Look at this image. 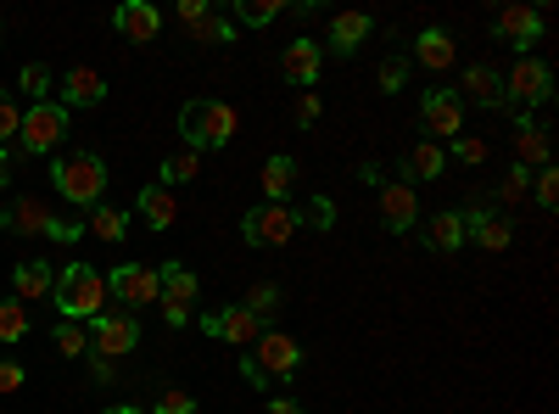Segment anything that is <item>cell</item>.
<instances>
[{
	"mask_svg": "<svg viewBox=\"0 0 559 414\" xmlns=\"http://www.w3.org/2000/svg\"><path fill=\"white\" fill-rule=\"evenodd\" d=\"M90 236H96V241H123V229H129V218L118 213V208H96V213H90Z\"/></svg>",
	"mask_w": 559,
	"mask_h": 414,
	"instance_id": "obj_31",
	"label": "cell"
},
{
	"mask_svg": "<svg viewBox=\"0 0 559 414\" xmlns=\"http://www.w3.org/2000/svg\"><path fill=\"white\" fill-rule=\"evenodd\" d=\"M453 157H459V163H487V157H492V146H487V141H476V134H459V141H453Z\"/></svg>",
	"mask_w": 559,
	"mask_h": 414,
	"instance_id": "obj_41",
	"label": "cell"
},
{
	"mask_svg": "<svg viewBox=\"0 0 559 414\" xmlns=\"http://www.w3.org/2000/svg\"><path fill=\"white\" fill-rule=\"evenodd\" d=\"M369 28H376V23H369L364 12H336V17H331V51H336V57H353L358 45L369 39Z\"/></svg>",
	"mask_w": 559,
	"mask_h": 414,
	"instance_id": "obj_23",
	"label": "cell"
},
{
	"mask_svg": "<svg viewBox=\"0 0 559 414\" xmlns=\"http://www.w3.org/2000/svg\"><path fill=\"white\" fill-rule=\"evenodd\" d=\"M28 336V308L12 297V303H0V342H23Z\"/></svg>",
	"mask_w": 559,
	"mask_h": 414,
	"instance_id": "obj_33",
	"label": "cell"
},
{
	"mask_svg": "<svg viewBox=\"0 0 559 414\" xmlns=\"http://www.w3.org/2000/svg\"><path fill=\"white\" fill-rule=\"evenodd\" d=\"M258 370H263V381H286V376H297L302 370V342L297 336H286V331H263L258 336Z\"/></svg>",
	"mask_w": 559,
	"mask_h": 414,
	"instance_id": "obj_10",
	"label": "cell"
},
{
	"mask_svg": "<svg viewBox=\"0 0 559 414\" xmlns=\"http://www.w3.org/2000/svg\"><path fill=\"white\" fill-rule=\"evenodd\" d=\"M526 191H532V168H521V163H515V168L503 174L498 197H503V202H526Z\"/></svg>",
	"mask_w": 559,
	"mask_h": 414,
	"instance_id": "obj_37",
	"label": "cell"
},
{
	"mask_svg": "<svg viewBox=\"0 0 559 414\" xmlns=\"http://www.w3.org/2000/svg\"><path fill=\"white\" fill-rule=\"evenodd\" d=\"M297 224H302L297 208L263 202V208H252V213L241 218V241H247V247H286V241L297 236Z\"/></svg>",
	"mask_w": 559,
	"mask_h": 414,
	"instance_id": "obj_5",
	"label": "cell"
},
{
	"mask_svg": "<svg viewBox=\"0 0 559 414\" xmlns=\"http://www.w3.org/2000/svg\"><path fill=\"white\" fill-rule=\"evenodd\" d=\"M241 376H247L252 387H269V381H263V370H258V364H252V358H241Z\"/></svg>",
	"mask_w": 559,
	"mask_h": 414,
	"instance_id": "obj_49",
	"label": "cell"
},
{
	"mask_svg": "<svg viewBox=\"0 0 559 414\" xmlns=\"http://www.w3.org/2000/svg\"><path fill=\"white\" fill-rule=\"evenodd\" d=\"M17 90H28V96H34V107H39L45 96H51V68H45V62H23V73H17Z\"/></svg>",
	"mask_w": 559,
	"mask_h": 414,
	"instance_id": "obj_35",
	"label": "cell"
},
{
	"mask_svg": "<svg viewBox=\"0 0 559 414\" xmlns=\"http://www.w3.org/2000/svg\"><path fill=\"white\" fill-rule=\"evenodd\" d=\"M414 62L431 68V73L453 68V34H448V28H426V34L414 39Z\"/></svg>",
	"mask_w": 559,
	"mask_h": 414,
	"instance_id": "obj_24",
	"label": "cell"
},
{
	"mask_svg": "<svg viewBox=\"0 0 559 414\" xmlns=\"http://www.w3.org/2000/svg\"><path fill=\"white\" fill-rule=\"evenodd\" d=\"M57 353H62V358L90 353V326H79V319H62V326H57Z\"/></svg>",
	"mask_w": 559,
	"mask_h": 414,
	"instance_id": "obj_32",
	"label": "cell"
},
{
	"mask_svg": "<svg viewBox=\"0 0 559 414\" xmlns=\"http://www.w3.org/2000/svg\"><path fill=\"white\" fill-rule=\"evenodd\" d=\"M532 197H537L543 208H554V202H559V174H554V163H543V168L532 174Z\"/></svg>",
	"mask_w": 559,
	"mask_h": 414,
	"instance_id": "obj_38",
	"label": "cell"
},
{
	"mask_svg": "<svg viewBox=\"0 0 559 414\" xmlns=\"http://www.w3.org/2000/svg\"><path fill=\"white\" fill-rule=\"evenodd\" d=\"M548 96H554V73H548V62H537V57H521L515 68L503 73V102H521V113L543 107Z\"/></svg>",
	"mask_w": 559,
	"mask_h": 414,
	"instance_id": "obj_7",
	"label": "cell"
},
{
	"mask_svg": "<svg viewBox=\"0 0 559 414\" xmlns=\"http://www.w3.org/2000/svg\"><path fill=\"white\" fill-rule=\"evenodd\" d=\"M419 123H426V134L437 141V134H459L464 123V107L453 90H426V102H419Z\"/></svg>",
	"mask_w": 559,
	"mask_h": 414,
	"instance_id": "obj_18",
	"label": "cell"
},
{
	"mask_svg": "<svg viewBox=\"0 0 559 414\" xmlns=\"http://www.w3.org/2000/svg\"><path fill=\"white\" fill-rule=\"evenodd\" d=\"M68 118H73V113H62L57 102H39V107H28V113H23V123H17V141H23V152H34V157H51V152H62V141H68Z\"/></svg>",
	"mask_w": 559,
	"mask_h": 414,
	"instance_id": "obj_4",
	"label": "cell"
},
{
	"mask_svg": "<svg viewBox=\"0 0 559 414\" xmlns=\"http://www.w3.org/2000/svg\"><path fill=\"white\" fill-rule=\"evenodd\" d=\"M51 179H57V197L73 202V208H102V191H107V163L96 152H62L51 163Z\"/></svg>",
	"mask_w": 559,
	"mask_h": 414,
	"instance_id": "obj_3",
	"label": "cell"
},
{
	"mask_svg": "<svg viewBox=\"0 0 559 414\" xmlns=\"http://www.w3.org/2000/svg\"><path fill=\"white\" fill-rule=\"evenodd\" d=\"M0 229H12V236H45V229H51V208L34 202V197H17L0 213Z\"/></svg>",
	"mask_w": 559,
	"mask_h": 414,
	"instance_id": "obj_19",
	"label": "cell"
},
{
	"mask_svg": "<svg viewBox=\"0 0 559 414\" xmlns=\"http://www.w3.org/2000/svg\"><path fill=\"white\" fill-rule=\"evenodd\" d=\"M548 152H554V146H548V129H543L532 113H521V118H515V157H521V168H543Z\"/></svg>",
	"mask_w": 559,
	"mask_h": 414,
	"instance_id": "obj_20",
	"label": "cell"
},
{
	"mask_svg": "<svg viewBox=\"0 0 559 414\" xmlns=\"http://www.w3.org/2000/svg\"><path fill=\"white\" fill-rule=\"evenodd\" d=\"M459 90H464V96H471L476 107H503V73H492L487 62H476V68H464Z\"/></svg>",
	"mask_w": 559,
	"mask_h": 414,
	"instance_id": "obj_22",
	"label": "cell"
},
{
	"mask_svg": "<svg viewBox=\"0 0 559 414\" xmlns=\"http://www.w3.org/2000/svg\"><path fill=\"white\" fill-rule=\"evenodd\" d=\"M292 186H297V163H292L286 152L269 157V163H263V197H269V202H286Z\"/></svg>",
	"mask_w": 559,
	"mask_h": 414,
	"instance_id": "obj_28",
	"label": "cell"
},
{
	"mask_svg": "<svg viewBox=\"0 0 559 414\" xmlns=\"http://www.w3.org/2000/svg\"><path fill=\"white\" fill-rule=\"evenodd\" d=\"M297 123H319V96H308V90H302V102H297Z\"/></svg>",
	"mask_w": 559,
	"mask_h": 414,
	"instance_id": "obj_46",
	"label": "cell"
},
{
	"mask_svg": "<svg viewBox=\"0 0 559 414\" xmlns=\"http://www.w3.org/2000/svg\"><path fill=\"white\" fill-rule=\"evenodd\" d=\"M403 168H408V186H414V179H442V168H448V152H442L437 141H419V146H408Z\"/></svg>",
	"mask_w": 559,
	"mask_h": 414,
	"instance_id": "obj_27",
	"label": "cell"
},
{
	"mask_svg": "<svg viewBox=\"0 0 559 414\" xmlns=\"http://www.w3.org/2000/svg\"><path fill=\"white\" fill-rule=\"evenodd\" d=\"M319 68H324V51H319L308 34H297L286 51H280V73H286V84H297V90H313Z\"/></svg>",
	"mask_w": 559,
	"mask_h": 414,
	"instance_id": "obj_15",
	"label": "cell"
},
{
	"mask_svg": "<svg viewBox=\"0 0 559 414\" xmlns=\"http://www.w3.org/2000/svg\"><path fill=\"white\" fill-rule=\"evenodd\" d=\"M7 186H12V152L0 146V191H7Z\"/></svg>",
	"mask_w": 559,
	"mask_h": 414,
	"instance_id": "obj_48",
	"label": "cell"
},
{
	"mask_svg": "<svg viewBox=\"0 0 559 414\" xmlns=\"http://www.w3.org/2000/svg\"><path fill=\"white\" fill-rule=\"evenodd\" d=\"M464 218V241H476V247H487V252H503L509 241H515V224L509 218H498L492 208H471V213H459Z\"/></svg>",
	"mask_w": 559,
	"mask_h": 414,
	"instance_id": "obj_12",
	"label": "cell"
},
{
	"mask_svg": "<svg viewBox=\"0 0 559 414\" xmlns=\"http://www.w3.org/2000/svg\"><path fill=\"white\" fill-rule=\"evenodd\" d=\"M376 79H381V90H403V79H408V62H403V57H386Z\"/></svg>",
	"mask_w": 559,
	"mask_h": 414,
	"instance_id": "obj_43",
	"label": "cell"
},
{
	"mask_svg": "<svg viewBox=\"0 0 559 414\" xmlns=\"http://www.w3.org/2000/svg\"><path fill=\"white\" fill-rule=\"evenodd\" d=\"M107 414H152V409H134V403H112Z\"/></svg>",
	"mask_w": 559,
	"mask_h": 414,
	"instance_id": "obj_51",
	"label": "cell"
},
{
	"mask_svg": "<svg viewBox=\"0 0 559 414\" xmlns=\"http://www.w3.org/2000/svg\"><path fill=\"white\" fill-rule=\"evenodd\" d=\"M419 236H426L431 252H459V247H464V218H459V213H437V218H426V229H419Z\"/></svg>",
	"mask_w": 559,
	"mask_h": 414,
	"instance_id": "obj_26",
	"label": "cell"
},
{
	"mask_svg": "<svg viewBox=\"0 0 559 414\" xmlns=\"http://www.w3.org/2000/svg\"><path fill=\"white\" fill-rule=\"evenodd\" d=\"M79 229L84 224L73 213H51V229H45V236H51V241H79Z\"/></svg>",
	"mask_w": 559,
	"mask_h": 414,
	"instance_id": "obj_42",
	"label": "cell"
},
{
	"mask_svg": "<svg viewBox=\"0 0 559 414\" xmlns=\"http://www.w3.org/2000/svg\"><path fill=\"white\" fill-rule=\"evenodd\" d=\"M17 123H23V107L12 102V90H0V146L17 134Z\"/></svg>",
	"mask_w": 559,
	"mask_h": 414,
	"instance_id": "obj_39",
	"label": "cell"
},
{
	"mask_svg": "<svg viewBox=\"0 0 559 414\" xmlns=\"http://www.w3.org/2000/svg\"><path fill=\"white\" fill-rule=\"evenodd\" d=\"M107 297H118V308L157 303V263H118L107 274Z\"/></svg>",
	"mask_w": 559,
	"mask_h": 414,
	"instance_id": "obj_9",
	"label": "cell"
},
{
	"mask_svg": "<svg viewBox=\"0 0 559 414\" xmlns=\"http://www.w3.org/2000/svg\"><path fill=\"white\" fill-rule=\"evenodd\" d=\"M134 208H140V218H146L152 229H168V224L179 218V202H174V191H168V186H146Z\"/></svg>",
	"mask_w": 559,
	"mask_h": 414,
	"instance_id": "obj_25",
	"label": "cell"
},
{
	"mask_svg": "<svg viewBox=\"0 0 559 414\" xmlns=\"http://www.w3.org/2000/svg\"><path fill=\"white\" fill-rule=\"evenodd\" d=\"M381 218H386L392 236H408V229H414V218H419V197H414L408 179H386V186H381Z\"/></svg>",
	"mask_w": 559,
	"mask_h": 414,
	"instance_id": "obj_17",
	"label": "cell"
},
{
	"mask_svg": "<svg viewBox=\"0 0 559 414\" xmlns=\"http://www.w3.org/2000/svg\"><path fill=\"white\" fill-rule=\"evenodd\" d=\"M197 274L185 263H157V303H163V319L168 326H191L197 314Z\"/></svg>",
	"mask_w": 559,
	"mask_h": 414,
	"instance_id": "obj_6",
	"label": "cell"
},
{
	"mask_svg": "<svg viewBox=\"0 0 559 414\" xmlns=\"http://www.w3.org/2000/svg\"><path fill=\"white\" fill-rule=\"evenodd\" d=\"M185 28H191V39H197V45H224L229 34H236V28H229L224 17H213V12H197V17H185Z\"/></svg>",
	"mask_w": 559,
	"mask_h": 414,
	"instance_id": "obj_30",
	"label": "cell"
},
{
	"mask_svg": "<svg viewBox=\"0 0 559 414\" xmlns=\"http://www.w3.org/2000/svg\"><path fill=\"white\" fill-rule=\"evenodd\" d=\"M269 414H302V403H292V398H274V403H269Z\"/></svg>",
	"mask_w": 559,
	"mask_h": 414,
	"instance_id": "obj_50",
	"label": "cell"
},
{
	"mask_svg": "<svg viewBox=\"0 0 559 414\" xmlns=\"http://www.w3.org/2000/svg\"><path fill=\"white\" fill-rule=\"evenodd\" d=\"M51 297H57V308H62L68 319H79V326H84V319L107 314V274H102L96 263H62Z\"/></svg>",
	"mask_w": 559,
	"mask_h": 414,
	"instance_id": "obj_1",
	"label": "cell"
},
{
	"mask_svg": "<svg viewBox=\"0 0 559 414\" xmlns=\"http://www.w3.org/2000/svg\"><path fill=\"white\" fill-rule=\"evenodd\" d=\"M12 286H17V303L28 308V303H39V297H51V286H57V269L51 263H17L12 269Z\"/></svg>",
	"mask_w": 559,
	"mask_h": 414,
	"instance_id": "obj_21",
	"label": "cell"
},
{
	"mask_svg": "<svg viewBox=\"0 0 559 414\" xmlns=\"http://www.w3.org/2000/svg\"><path fill=\"white\" fill-rule=\"evenodd\" d=\"M157 174L168 179V186H185V179H197V174H202V152H168Z\"/></svg>",
	"mask_w": 559,
	"mask_h": 414,
	"instance_id": "obj_29",
	"label": "cell"
},
{
	"mask_svg": "<svg viewBox=\"0 0 559 414\" xmlns=\"http://www.w3.org/2000/svg\"><path fill=\"white\" fill-rule=\"evenodd\" d=\"M202 336H218V342H236V347H247V342H258L263 336V326L236 303V308H218V314H202Z\"/></svg>",
	"mask_w": 559,
	"mask_h": 414,
	"instance_id": "obj_13",
	"label": "cell"
},
{
	"mask_svg": "<svg viewBox=\"0 0 559 414\" xmlns=\"http://www.w3.org/2000/svg\"><path fill=\"white\" fill-rule=\"evenodd\" d=\"M107 102V79L96 68H68L62 73V113H84V107H102Z\"/></svg>",
	"mask_w": 559,
	"mask_h": 414,
	"instance_id": "obj_14",
	"label": "cell"
},
{
	"mask_svg": "<svg viewBox=\"0 0 559 414\" xmlns=\"http://www.w3.org/2000/svg\"><path fill=\"white\" fill-rule=\"evenodd\" d=\"M492 34H498L503 45H515V51L526 57V45L543 39V12L526 7V0H515V7H503V12L492 17Z\"/></svg>",
	"mask_w": 559,
	"mask_h": 414,
	"instance_id": "obj_11",
	"label": "cell"
},
{
	"mask_svg": "<svg viewBox=\"0 0 559 414\" xmlns=\"http://www.w3.org/2000/svg\"><path fill=\"white\" fill-rule=\"evenodd\" d=\"M331 218H336V208L324 202V197H313V202H308V224H313V229H331Z\"/></svg>",
	"mask_w": 559,
	"mask_h": 414,
	"instance_id": "obj_45",
	"label": "cell"
},
{
	"mask_svg": "<svg viewBox=\"0 0 559 414\" xmlns=\"http://www.w3.org/2000/svg\"><path fill=\"white\" fill-rule=\"evenodd\" d=\"M134 342H140V326H134V314H96L90 319V353L96 358H123V353H134Z\"/></svg>",
	"mask_w": 559,
	"mask_h": 414,
	"instance_id": "obj_8",
	"label": "cell"
},
{
	"mask_svg": "<svg viewBox=\"0 0 559 414\" xmlns=\"http://www.w3.org/2000/svg\"><path fill=\"white\" fill-rule=\"evenodd\" d=\"M252 319H258V326H263V319H274V308H280V286H269V281H258L252 292H247V303H241Z\"/></svg>",
	"mask_w": 559,
	"mask_h": 414,
	"instance_id": "obj_34",
	"label": "cell"
},
{
	"mask_svg": "<svg viewBox=\"0 0 559 414\" xmlns=\"http://www.w3.org/2000/svg\"><path fill=\"white\" fill-rule=\"evenodd\" d=\"M358 179H364V186H376V191L386 186V179H381V163H364V168H358Z\"/></svg>",
	"mask_w": 559,
	"mask_h": 414,
	"instance_id": "obj_47",
	"label": "cell"
},
{
	"mask_svg": "<svg viewBox=\"0 0 559 414\" xmlns=\"http://www.w3.org/2000/svg\"><path fill=\"white\" fill-rule=\"evenodd\" d=\"M112 28L123 39H134V45H152L163 34V12L152 7V0H123V7L112 12Z\"/></svg>",
	"mask_w": 559,
	"mask_h": 414,
	"instance_id": "obj_16",
	"label": "cell"
},
{
	"mask_svg": "<svg viewBox=\"0 0 559 414\" xmlns=\"http://www.w3.org/2000/svg\"><path fill=\"white\" fill-rule=\"evenodd\" d=\"M179 134H185V152H224L236 141V107L229 102H185Z\"/></svg>",
	"mask_w": 559,
	"mask_h": 414,
	"instance_id": "obj_2",
	"label": "cell"
},
{
	"mask_svg": "<svg viewBox=\"0 0 559 414\" xmlns=\"http://www.w3.org/2000/svg\"><path fill=\"white\" fill-rule=\"evenodd\" d=\"M23 381H28L23 364H17V358H0V392H17Z\"/></svg>",
	"mask_w": 559,
	"mask_h": 414,
	"instance_id": "obj_44",
	"label": "cell"
},
{
	"mask_svg": "<svg viewBox=\"0 0 559 414\" xmlns=\"http://www.w3.org/2000/svg\"><path fill=\"white\" fill-rule=\"evenodd\" d=\"M152 414H197V398H191V392H179V387H168V392L157 398Z\"/></svg>",
	"mask_w": 559,
	"mask_h": 414,
	"instance_id": "obj_40",
	"label": "cell"
},
{
	"mask_svg": "<svg viewBox=\"0 0 559 414\" xmlns=\"http://www.w3.org/2000/svg\"><path fill=\"white\" fill-rule=\"evenodd\" d=\"M280 12H286V7H280V0H241V7H236V17L247 23V28H269Z\"/></svg>",
	"mask_w": 559,
	"mask_h": 414,
	"instance_id": "obj_36",
	"label": "cell"
}]
</instances>
